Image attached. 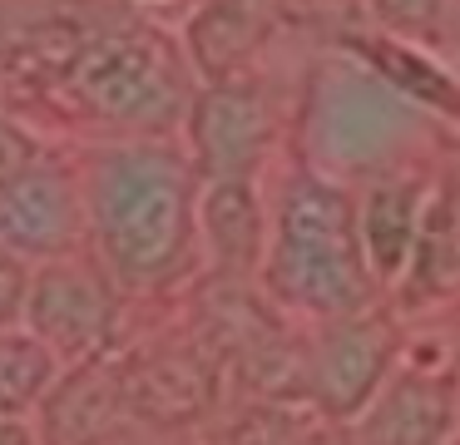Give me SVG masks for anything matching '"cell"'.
<instances>
[{
	"label": "cell",
	"mask_w": 460,
	"mask_h": 445,
	"mask_svg": "<svg viewBox=\"0 0 460 445\" xmlns=\"http://www.w3.org/2000/svg\"><path fill=\"white\" fill-rule=\"evenodd\" d=\"M90 223L119 282H164L193 243V168L164 144L110 148L90 168Z\"/></svg>",
	"instance_id": "cell-1"
},
{
	"label": "cell",
	"mask_w": 460,
	"mask_h": 445,
	"mask_svg": "<svg viewBox=\"0 0 460 445\" xmlns=\"http://www.w3.org/2000/svg\"><path fill=\"white\" fill-rule=\"evenodd\" d=\"M258 272L268 292L302 316L317 322L361 316L376 282L357 247V203L332 178L297 174L282 188Z\"/></svg>",
	"instance_id": "cell-2"
},
{
	"label": "cell",
	"mask_w": 460,
	"mask_h": 445,
	"mask_svg": "<svg viewBox=\"0 0 460 445\" xmlns=\"http://www.w3.org/2000/svg\"><path fill=\"white\" fill-rule=\"evenodd\" d=\"M65 89L94 119L129 129H164L183 114L179 59L149 30H104L65 69Z\"/></svg>",
	"instance_id": "cell-3"
},
{
	"label": "cell",
	"mask_w": 460,
	"mask_h": 445,
	"mask_svg": "<svg viewBox=\"0 0 460 445\" xmlns=\"http://www.w3.org/2000/svg\"><path fill=\"white\" fill-rule=\"evenodd\" d=\"M416 129V114L401 94H391L367 69H332L312 89L307 134L312 154L332 174H367L381 168Z\"/></svg>",
	"instance_id": "cell-4"
},
{
	"label": "cell",
	"mask_w": 460,
	"mask_h": 445,
	"mask_svg": "<svg viewBox=\"0 0 460 445\" xmlns=\"http://www.w3.org/2000/svg\"><path fill=\"white\" fill-rule=\"evenodd\" d=\"M114 287L100 267L80 263V257H45V263L25 267V292H21V316L15 322L70 371L80 361L110 346L114 336Z\"/></svg>",
	"instance_id": "cell-5"
},
{
	"label": "cell",
	"mask_w": 460,
	"mask_h": 445,
	"mask_svg": "<svg viewBox=\"0 0 460 445\" xmlns=\"http://www.w3.org/2000/svg\"><path fill=\"white\" fill-rule=\"evenodd\" d=\"M391 376V332L376 316H341L307 346L302 391L327 421H357Z\"/></svg>",
	"instance_id": "cell-6"
},
{
	"label": "cell",
	"mask_w": 460,
	"mask_h": 445,
	"mask_svg": "<svg viewBox=\"0 0 460 445\" xmlns=\"http://www.w3.org/2000/svg\"><path fill=\"white\" fill-rule=\"evenodd\" d=\"M80 233V203H75L65 174L45 164H21L0 178V253L15 263H45L65 257Z\"/></svg>",
	"instance_id": "cell-7"
},
{
	"label": "cell",
	"mask_w": 460,
	"mask_h": 445,
	"mask_svg": "<svg viewBox=\"0 0 460 445\" xmlns=\"http://www.w3.org/2000/svg\"><path fill=\"white\" fill-rule=\"evenodd\" d=\"M189 144H193V174L208 183L218 178H248L252 164L268 148V104L258 89L213 79L189 109Z\"/></svg>",
	"instance_id": "cell-8"
},
{
	"label": "cell",
	"mask_w": 460,
	"mask_h": 445,
	"mask_svg": "<svg viewBox=\"0 0 460 445\" xmlns=\"http://www.w3.org/2000/svg\"><path fill=\"white\" fill-rule=\"evenodd\" d=\"M361 445H446L450 441V381L430 371H396L381 381L357 415Z\"/></svg>",
	"instance_id": "cell-9"
},
{
	"label": "cell",
	"mask_w": 460,
	"mask_h": 445,
	"mask_svg": "<svg viewBox=\"0 0 460 445\" xmlns=\"http://www.w3.org/2000/svg\"><path fill=\"white\" fill-rule=\"evenodd\" d=\"M193 233H203L218 272H258L268 223H262V208L252 198L248 178H218V183L203 188V198H193Z\"/></svg>",
	"instance_id": "cell-10"
},
{
	"label": "cell",
	"mask_w": 460,
	"mask_h": 445,
	"mask_svg": "<svg viewBox=\"0 0 460 445\" xmlns=\"http://www.w3.org/2000/svg\"><path fill=\"white\" fill-rule=\"evenodd\" d=\"M420 203H426V193L411 178H386L357 208V247H361V263H367L371 282H396L401 277L411 243H416Z\"/></svg>",
	"instance_id": "cell-11"
},
{
	"label": "cell",
	"mask_w": 460,
	"mask_h": 445,
	"mask_svg": "<svg viewBox=\"0 0 460 445\" xmlns=\"http://www.w3.org/2000/svg\"><path fill=\"white\" fill-rule=\"evenodd\" d=\"M268 30V0H208L189 30V49L203 75L228 79L258 49Z\"/></svg>",
	"instance_id": "cell-12"
},
{
	"label": "cell",
	"mask_w": 460,
	"mask_h": 445,
	"mask_svg": "<svg viewBox=\"0 0 460 445\" xmlns=\"http://www.w3.org/2000/svg\"><path fill=\"white\" fill-rule=\"evenodd\" d=\"M460 272L456 257V208H450V193L440 188L436 198L420 203V223H416V243H411V257L401 267L396 282H406L411 302H440L450 297Z\"/></svg>",
	"instance_id": "cell-13"
},
{
	"label": "cell",
	"mask_w": 460,
	"mask_h": 445,
	"mask_svg": "<svg viewBox=\"0 0 460 445\" xmlns=\"http://www.w3.org/2000/svg\"><path fill=\"white\" fill-rule=\"evenodd\" d=\"M60 376L65 366L21 322L0 326V415L5 421H25L35 405H45Z\"/></svg>",
	"instance_id": "cell-14"
},
{
	"label": "cell",
	"mask_w": 460,
	"mask_h": 445,
	"mask_svg": "<svg viewBox=\"0 0 460 445\" xmlns=\"http://www.w3.org/2000/svg\"><path fill=\"white\" fill-rule=\"evenodd\" d=\"M351 49L371 65L367 75H376L381 85H386L391 94H401L406 104H430V109H440V114L456 109V85H450V75L436 59L420 55V49L396 45V40H357Z\"/></svg>",
	"instance_id": "cell-15"
},
{
	"label": "cell",
	"mask_w": 460,
	"mask_h": 445,
	"mask_svg": "<svg viewBox=\"0 0 460 445\" xmlns=\"http://www.w3.org/2000/svg\"><path fill=\"white\" fill-rule=\"evenodd\" d=\"M440 5L446 0H376V10L401 30H430L440 20Z\"/></svg>",
	"instance_id": "cell-16"
},
{
	"label": "cell",
	"mask_w": 460,
	"mask_h": 445,
	"mask_svg": "<svg viewBox=\"0 0 460 445\" xmlns=\"http://www.w3.org/2000/svg\"><path fill=\"white\" fill-rule=\"evenodd\" d=\"M21 292H25V263L0 253V326H11L21 316Z\"/></svg>",
	"instance_id": "cell-17"
},
{
	"label": "cell",
	"mask_w": 460,
	"mask_h": 445,
	"mask_svg": "<svg viewBox=\"0 0 460 445\" xmlns=\"http://www.w3.org/2000/svg\"><path fill=\"white\" fill-rule=\"evenodd\" d=\"M31 158H35V144H31V138H25L21 129L11 124V119L0 114V178L15 174V168L31 164Z\"/></svg>",
	"instance_id": "cell-18"
},
{
	"label": "cell",
	"mask_w": 460,
	"mask_h": 445,
	"mask_svg": "<svg viewBox=\"0 0 460 445\" xmlns=\"http://www.w3.org/2000/svg\"><path fill=\"white\" fill-rule=\"evenodd\" d=\"M0 445H40V435L25 421H5V415H0Z\"/></svg>",
	"instance_id": "cell-19"
}]
</instances>
